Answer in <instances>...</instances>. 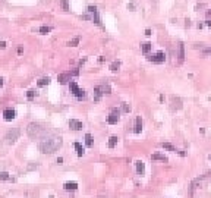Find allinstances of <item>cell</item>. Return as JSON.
Masks as SVG:
<instances>
[{"label": "cell", "instance_id": "cell-6", "mask_svg": "<svg viewBox=\"0 0 211 198\" xmlns=\"http://www.w3.org/2000/svg\"><path fill=\"white\" fill-rule=\"evenodd\" d=\"M148 60H150V62H153V63H163V62L166 60V54H164L163 51H157L155 54L150 56V57H148Z\"/></svg>", "mask_w": 211, "mask_h": 198}, {"label": "cell", "instance_id": "cell-3", "mask_svg": "<svg viewBox=\"0 0 211 198\" xmlns=\"http://www.w3.org/2000/svg\"><path fill=\"white\" fill-rule=\"evenodd\" d=\"M69 88H70V92L78 98V100H84V98L87 97V92H85V89H82V88H79L78 87V84L75 82V81H70V84H69Z\"/></svg>", "mask_w": 211, "mask_h": 198}, {"label": "cell", "instance_id": "cell-35", "mask_svg": "<svg viewBox=\"0 0 211 198\" xmlns=\"http://www.w3.org/2000/svg\"><path fill=\"white\" fill-rule=\"evenodd\" d=\"M207 25H208V27H211V22H210V21H207Z\"/></svg>", "mask_w": 211, "mask_h": 198}, {"label": "cell", "instance_id": "cell-37", "mask_svg": "<svg viewBox=\"0 0 211 198\" xmlns=\"http://www.w3.org/2000/svg\"><path fill=\"white\" fill-rule=\"evenodd\" d=\"M208 175H210V176H211V172H210V173H208Z\"/></svg>", "mask_w": 211, "mask_h": 198}, {"label": "cell", "instance_id": "cell-25", "mask_svg": "<svg viewBox=\"0 0 211 198\" xmlns=\"http://www.w3.org/2000/svg\"><path fill=\"white\" fill-rule=\"evenodd\" d=\"M60 5H62L63 11H69V2L68 0H60Z\"/></svg>", "mask_w": 211, "mask_h": 198}, {"label": "cell", "instance_id": "cell-26", "mask_svg": "<svg viewBox=\"0 0 211 198\" xmlns=\"http://www.w3.org/2000/svg\"><path fill=\"white\" fill-rule=\"evenodd\" d=\"M78 43H79V37H75L73 40L69 41V46H70V47H75V46H78Z\"/></svg>", "mask_w": 211, "mask_h": 198}, {"label": "cell", "instance_id": "cell-38", "mask_svg": "<svg viewBox=\"0 0 211 198\" xmlns=\"http://www.w3.org/2000/svg\"><path fill=\"white\" fill-rule=\"evenodd\" d=\"M210 160H211V154H210Z\"/></svg>", "mask_w": 211, "mask_h": 198}, {"label": "cell", "instance_id": "cell-23", "mask_svg": "<svg viewBox=\"0 0 211 198\" xmlns=\"http://www.w3.org/2000/svg\"><path fill=\"white\" fill-rule=\"evenodd\" d=\"M85 144H87V147H92V135L91 134L85 135Z\"/></svg>", "mask_w": 211, "mask_h": 198}, {"label": "cell", "instance_id": "cell-5", "mask_svg": "<svg viewBox=\"0 0 211 198\" xmlns=\"http://www.w3.org/2000/svg\"><path fill=\"white\" fill-rule=\"evenodd\" d=\"M119 119H120V112H119L117 109H113V110H112V113H110V115H109V118H107V123L115 125V123H117V122H119Z\"/></svg>", "mask_w": 211, "mask_h": 198}, {"label": "cell", "instance_id": "cell-8", "mask_svg": "<svg viewBox=\"0 0 211 198\" xmlns=\"http://www.w3.org/2000/svg\"><path fill=\"white\" fill-rule=\"evenodd\" d=\"M88 12L91 13V19H92L97 25H101L100 18H98V11H97V8H95V6H89V8H88Z\"/></svg>", "mask_w": 211, "mask_h": 198}, {"label": "cell", "instance_id": "cell-11", "mask_svg": "<svg viewBox=\"0 0 211 198\" xmlns=\"http://www.w3.org/2000/svg\"><path fill=\"white\" fill-rule=\"evenodd\" d=\"M142 131V119H141V116H136V119H135V126H134V132L135 134H139Z\"/></svg>", "mask_w": 211, "mask_h": 198}, {"label": "cell", "instance_id": "cell-29", "mask_svg": "<svg viewBox=\"0 0 211 198\" xmlns=\"http://www.w3.org/2000/svg\"><path fill=\"white\" fill-rule=\"evenodd\" d=\"M0 179H2V180L11 179V178H9V173H8V172H2V173H0Z\"/></svg>", "mask_w": 211, "mask_h": 198}, {"label": "cell", "instance_id": "cell-17", "mask_svg": "<svg viewBox=\"0 0 211 198\" xmlns=\"http://www.w3.org/2000/svg\"><path fill=\"white\" fill-rule=\"evenodd\" d=\"M117 141H119V138H117V137H115V135H113V137H110V138H109V147H110V148L116 147Z\"/></svg>", "mask_w": 211, "mask_h": 198}, {"label": "cell", "instance_id": "cell-16", "mask_svg": "<svg viewBox=\"0 0 211 198\" xmlns=\"http://www.w3.org/2000/svg\"><path fill=\"white\" fill-rule=\"evenodd\" d=\"M183 57H185V47H183V44L180 43V44H179V63L183 62Z\"/></svg>", "mask_w": 211, "mask_h": 198}, {"label": "cell", "instance_id": "cell-14", "mask_svg": "<svg viewBox=\"0 0 211 198\" xmlns=\"http://www.w3.org/2000/svg\"><path fill=\"white\" fill-rule=\"evenodd\" d=\"M63 188H65L66 191H75V189L78 188V183H76V182H66V183L63 185Z\"/></svg>", "mask_w": 211, "mask_h": 198}, {"label": "cell", "instance_id": "cell-22", "mask_svg": "<svg viewBox=\"0 0 211 198\" xmlns=\"http://www.w3.org/2000/svg\"><path fill=\"white\" fill-rule=\"evenodd\" d=\"M119 68H120V62H117V60H115V62L110 65V70H113V72L119 70Z\"/></svg>", "mask_w": 211, "mask_h": 198}, {"label": "cell", "instance_id": "cell-36", "mask_svg": "<svg viewBox=\"0 0 211 198\" xmlns=\"http://www.w3.org/2000/svg\"><path fill=\"white\" fill-rule=\"evenodd\" d=\"M207 15H211V11H208V12H207Z\"/></svg>", "mask_w": 211, "mask_h": 198}, {"label": "cell", "instance_id": "cell-33", "mask_svg": "<svg viewBox=\"0 0 211 198\" xmlns=\"http://www.w3.org/2000/svg\"><path fill=\"white\" fill-rule=\"evenodd\" d=\"M2 87H3V78L0 76V88H2Z\"/></svg>", "mask_w": 211, "mask_h": 198}, {"label": "cell", "instance_id": "cell-32", "mask_svg": "<svg viewBox=\"0 0 211 198\" xmlns=\"http://www.w3.org/2000/svg\"><path fill=\"white\" fill-rule=\"evenodd\" d=\"M57 163H59V164H62V163H63V159H62V157H59V159H57Z\"/></svg>", "mask_w": 211, "mask_h": 198}, {"label": "cell", "instance_id": "cell-20", "mask_svg": "<svg viewBox=\"0 0 211 198\" xmlns=\"http://www.w3.org/2000/svg\"><path fill=\"white\" fill-rule=\"evenodd\" d=\"M161 147H163L164 150H169V151H173V153H174V151H177V150H176V148H174L172 144H169V142H163V144H161Z\"/></svg>", "mask_w": 211, "mask_h": 198}, {"label": "cell", "instance_id": "cell-31", "mask_svg": "<svg viewBox=\"0 0 211 198\" xmlns=\"http://www.w3.org/2000/svg\"><path fill=\"white\" fill-rule=\"evenodd\" d=\"M0 47L5 49V47H6V43H5V41H2V43H0Z\"/></svg>", "mask_w": 211, "mask_h": 198}, {"label": "cell", "instance_id": "cell-27", "mask_svg": "<svg viewBox=\"0 0 211 198\" xmlns=\"http://www.w3.org/2000/svg\"><path fill=\"white\" fill-rule=\"evenodd\" d=\"M122 110H123L125 113H129V112H131V104H129V103H123Z\"/></svg>", "mask_w": 211, "mask_h": 198}, {"label": "cell", "instance_id": "cell-12", "mask_svg": "<svg viewBox=\"0 0 211 198\" xmlns=\"http://www.w3.org/2000/svg\"><path fill=\"white\" fill-rule=\"evenodd\" d=\"M57 79H59L60 84H66V82L70 79V75H69V72H68V73H60V75L57 76Z\"/></svg>", "mask_w": 211, "mask_h": 198}, {"label": "cell", "instance_id": "cell-2", "mask_svg": "<svg viewBox=\"0 0 211 198\" xmlns=\"http://www.w3.org/2000/svg\"><path fill=\"white\" fill-rule=\"evenodd\" d=\"M27 132H28L30 138H32V140H40V138H43V137L47 134V128H44V126L40 125V123L32 122V123L28 125Z\"/></svg>", "mask_w": 211, "mask_h": 198}, {"label": "cell", "instance_id": "cell-9", "mask_svg": "<svg viewBox=\"0 0 211 198\" xmlns=\"http://www.w3.org/2000/svg\"><path fill=\"white\" fill-rule=\"evenodd\" d=\"M15 116H16V112H15V110H12V109H5V110H3V119H5V120L11 122V120L15 119Z\"/></svg>", "mask_w": 211, "mask_h": 198}, {"label": "cell", "instance_id": "cell-18", "mask_svg": "<svg viewBox=\"0 0 211 198\" xmlns=\"http://www.w3.org/2000/svg\"><path fill=\"white\" fill-rule=\"evenodd\" d=\"M37 84H38V87H46V85L50 84V78H49V76H47V78H41Z\"/></svg>", "mask_w": 211, "mask_h": 198}, {"label": "cell", "instance_id": "cell-1", "mask_svg": "<svg viewBox=\"0 0 211 198\" xmlns=\"http://www.w3.org/2000/svg\"><path fill=\"white\" fill-rule=\"evenodd\" d=\"M60 145H62V138L53 134H46L38 141V150L44 154H53L60 148Z\"/></svg>", "mask_w": 211, "mask_h": 198}, {"label": "cell", "instance_id": "cell-4", "mask_svg": "<svg viewBox=\"0 0 211 198\" xmlns=\"http://www.w3.org/2000/svg\"><path fill=\"white\" fill-rule=\"evenodd\" d=\"M103 94H110V87L109 85H98L94 88V100L98 101Z\"/></svg>", "mask_w": 211, "mask_h": 198}, {"label": "cell", "instance_id": "cell-34", "mask_svg": "<svg viewBox=\"0 0 211 198\" xmlns=\"http://www.w3.org/2000/svg\"><path fill=\"white\" fill-rule=\"evenodd\" d=\"M205 53H207V54H211V49H205Z\"/></svg>", "mask_w": 211, "mask_h": 198}, {"label": "cell", "instance_id": "cell-24", "mask_svg": "<svg viewBox=\"0 0 211 198\" xmlns=\"http://www.w3.org/2000/svg\"><path fill=\"white\" fill-rule=\"evenodd\" d=\"M50 31H51V27H47V25H44V27L40 28V32H41V34H47V32H50Z\"/></svg>", "mask_w": 211, "mask_h": 198}, {"label": "cell", "instance_id": "cell-30", "mask_svg": "<svg viewBox=\"0 0 211 198\" xmlns=\"http://www.w3.org/2000/svg\"><path fill=\"white\" fill-rule=\"evenodd\" d=\"M69 75H70V76H72V75H73V76H78V75H79V69H73L72 72H69Z\"/></svg>", "mask_w": 211, "mask_h": 198}, {"label": "cell", "instance_id": "cell-15", "mask_svg": "<svg viewBox=\"0 0 211 198\" xmlns=\"http://www.w3.org/2000/svg\"><path fill=\"white\" fill-rule=\"evenodd\" d=\"M136 172H138L139 175H144V172H145V166H144V163H142L141 160L136 161Z\"/></svg>", "mask_w": 211, "mask_h": 198}, {"label": "cell", "instance_id": "cell-19", "mask_svg": "<svg viewBox=\"0 0 211 198\" xmlns=\"http://www.w3.org/2000/svg\"><path fill=\"white\" fill-rule=\"evenodd\" d=\"M141 50H142V53H148L150 50H151V43H144L142 46H141Z\"/></svg>", "mask_w": 211, "mask_h": 198}, {"label": "cell", "instance_id": "cell-28", "mask_svg": "<svg viewBox=\"0 0 211 198\" xmlns=\"http://www.w3.org/2000/svg\"><path fill=\"white\" fill-rule=\"evenodd\" d=\"M34 97H35V91L30 89V91L27 92V98H28V100H34Z\"/></svg>", "mask_w": 211, "mask_h": 198}, {"label": "cell", "instance_id": "cell-21", "mask_svg": "<svg viewBox=\"0 0 211 198\" xmlns=\"http://www.w3.org/2000/svg\"><path fill=\"white\" fill-rule=\"evenodd\" d=\"M151 159H153V160H161V161H167V157H166V156H163V154H153V156H151Z\"/></svg>", "mask_w": 211, "mask_h": 198}, {"label": "cell", "instance_id": "cell-10", "mask_svg": "<svg viewBox=\"0 0 211 198\" xmlns=\"http://www.w3.org/2000/svg\"><path fill=\"white\" fill-rule=\"evenodd\" d=\"M69 128H70L72 131H81V129L84 128V125H82V122H81V120L70 119V120H69Z\"/></svg>", "mask_w": 211, "mask_h": 198}, {"label": "cell", "instance_id": "cell-7", "mask_svg": "<svg viewBox=\"0 0 211 198\" xmlns=\"http://www.w3.org/2000/svg\"><path fill=\"white\" fill-rule=\"evenodd\" d=\"M18 137H19V129H18V128H13L12 131H9V132H8L6 140H8V142H9V144H13V142L18 140Z\"/></svg>", "mask_w": 211, "mask_h": 198}, {"label": "cell", "instance_id": "cell-13", "mask_svg": "<svg viewBox=\"0 0 211 198\" xmlns=\"http://www.w3.org/2000/svg\"><path fill=\"white\" fill-rule=\"evenodd\" d=\"M73 147H75V150H76V154H78L79 157H82V156H84V153H85V150H84L82 144H79V142H75V144H73Z\"/></svg>", "mask_w": 211, "mask_h": 198}]
</instances>
